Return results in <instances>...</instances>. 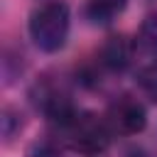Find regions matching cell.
Returning a JSON list of instances; mask_svg holds the SVG:
<instances>
[{
    "mask_svg": "<svg viewBox=\"0 0 157 157\" xmlns=\"http://www.w3.org/2000/svg\"><path fill=\"white\" fill-rule=\"evenodd\" d=\"M110 125L123 132V135H135L147 125V113L145 105L130 96H123L118 103H113L110 108Z\"/></svg>",
    "mask_w": 157,
    "mask_h": 157,
    "instance_id": "obj_3",
    "label": "cell"
},
{
    "mask_svg": "<svg viewBox=\"0 0 157 157\" xmlns=\"http://www.w3.org/2000/svg\"><path fill=\"white\" fill-rule=\"evenodd\" d=\"M128 0H88L86 5V15L98 22V25H105L110 20H115L123 10H125Z\"/></svg>",
    "mask_w": 157,
    "mask_h": 157,
    "instance_id": "obj_5",
    "label": "cell"
},
{
    "mask_svg": "<svg viewBox=\"0 0 157 157\" xmlns=\"http://www.w3.org/2000/svg\"><path fill=\"white\" fill-rule=\"evenodd\" d=\"M66 135H69V145L71 150L81 152V155H98L108 147L110 142V135H108V128L91 113H81L71 120L69 128H64Z\"/></svg>",
    "mask_w": 157,
    "mask_h": 157,
    "instance_id": "obj_2",
    "label": "cell"
},
{
    "mask_svg": "<svg viewBox=\"0 0 157 157\" xmlns=\"http://www.w3.org/2000/svg\"><path fill=\"white\" fill-rule=\"evenodd\" d=\"M29 37L42 52H59L69 37V7L61 0L39 5L29 17Z\"/></svg>",
    "mask_w": 157,
    "mask_h": 157,
    "instance_id": "obj_1",
    "label": "cell"
},
{
    "mask_svg": "<svg viewBox=\"0 0 157 157\" xmlns=\"http://www.w3.org/2000/svg\"><path fill=\"white\" fill-rule=\"evenodd\" d=\"M132 44L128 37L123 34H115V37H108V42L101 47V64L110 71H123L128 64H130V56H132Z\"/></svg>",
    "mask_w": 157,
    "mask_h": 157,
    "instance_id": "obj_4",
    "label": "cell"
},
{
    "mask_svg": "<svg viewBox=\"0 0 157 157\" xmlns=\"http://www.w3.org/2000/svg\"><path fill=\"white\" fill-rule=\"evenodd\" d=\"M135 49L142 52L145 56H157V12L147 15L140 25V32H137V42H135Z\"/></svg>",
    "mask_w": 157,
    "mask_h": 157,
    "instance_id": "obj_6",
    "label": "cell"
},
{
    "mask_svg": "<svg viewBox=\"0 0 157 157\" xmlns=\"http://www.w3.org/2000/svg\"><path fill=\"white\" fill-rule=\"evenodd\" d=\"M27 157H61V147L54 140L44 137V140H37L27 147Z\"/></svg>",
    "mask_w": 157,
    "mask_h": 157,
    "instance_id": "obj_8",
    "label": "cell"
},
{
    "mask_svg": "<svg viewBox=\"0 0 157 157\" xmlns=\"http://www.w3.org/2000/svg\"><path fill=\"white\" fill-rule=\"evenodd\" d=\"M137 83H140V88H142L152 101H157V61L150 64V66H145V69L137 74Z\"/></svg>",
    "mask_w": 157,
    "mask_h": 157,
    "instance_id": "obj_7",
    "label": "cell"
}]
</instances>
